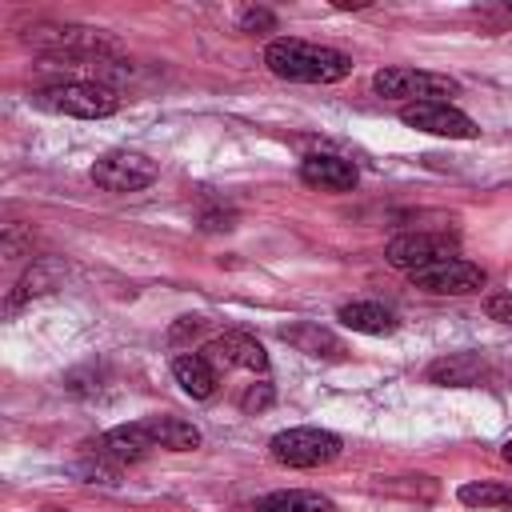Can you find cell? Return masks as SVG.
Returning a JSON list of instances; mask_svg holds the SVG:
<instances>
[{
  "instance_id": "cell-1",
  "label": "cell",
  "mask_w": 512,
  "mask_h": 512,
  "mask_svg": "<svg viewBox=\"0 0 512 512\" xmlns=\"http://www.w3.org/2000/svg\"><path fill=\"white\" fill-rule=\"evenodd\" d=\"M264 64L272 76L292 80V84H336L352 72V60L328 44H312V40H272L264 48Z\"/></svg>"
},
{
  "instance_id": "cell-2",
  "label": "cell",
  "mask_w": 512,
  "mask_h": 512,
  "mask_svg": "<svg viewBox=\"0 0 512 512\" xmlns=\"http://www.w3.org/2000/svg\"><path fill=\"white\" fill-rule=\"evenodd\" d=\"M32 104L56 116H76V120H104L120 108V96L108 84H92V80H64V84H48L40 92H32Z\"/></svg>"
},
{
  "instance_id": "cell-3",
  "label": "cell",
  "mask_w": 512,
  "mask_h": 512,
  "mask_svg": "<svg viewBox=\"0 0 512 512\" xmlns=\"http://www.w3.org/2000/svg\"><path fill=\"white\" fill-rule=\"evenodd\" d=\"M268 452L284 468H320L340 456V436L324 428H284L268 440Z\"/></svg>"
},
{
  "instance_id": "cell-4",
  "label": "cell",
  "mask_w": 512,
  "mask_h": 512,
  "mask_svg": "<svg viewBox=\"0 0 512 512\" xmlns=\"http://www.w3.org/2000/svg\"><path fill=\"white\" fill-rule=\"evenodd\" d=\"M372 88L388 100H408V104H424V100H440L456 92L452 76L440 72H424V68H380L372 76Z\"/></svg>"
},
{
  "instance_id": "cell-5",
  "label": "cell",
  "mask_w": 512,
  "mask_h": 512,
  "mask_svg": "<svg viewBox=\"0 0 512 512\" xmlns=\"http://www.w3.org/2000/svg\"><path fill=\"white\" fill-rule=\"evenodd\" d=\"M160 176L156 160H148L144 152H132V148H120V152H108L92 164V180L96 188L104 192H140L148 188L152 180Z\"/></svg>"
},
{
  "instance_id": "cell-6",
  "label": "cell",
  "mask_w": 512,
  "mask_h": 512,
  "mask_svg": "<svg viewBox=\"0 0 512 512\" xmlns=\"http://www.w3.org/2000/svg\"><path fill=\"white\" fill-rule=\"evenodd\" d=\"M452 256H456V240L444 232H404V236L388 240V248H384V260L408 276L420 268H432L440 260H452Z\"/></svg>"
},
{
  "instance_id": "cell-7",
  "label": "cell",
  "mask_w": 512,
  "mask_h": 512,
  "mask_svg": "<svg viewBox=\"0 0 512 512\" xmlns=\"http://www.w3.org/2000/svg\"><path fill=\"white\" fill-rule=\"evenodd\" d=\"M400 120L416 132L428 136H448V140H476L480 128L472 124V116H464L460 108H452L448 100H424V104H404Z\"/></svg>"
},
{
  "instance_id": "cell-8",
  "label": "cell",
  "mask_w": 512,
  "mask_h": 512,
  "mask_svg": "<svg viewBox=\"0 0 512 512\" xmlns=\"http://www.w3.org/2000/svg\"><path fill=\"white\" fill-rule=\"evenodd\" d=\"M412 284L424 288V292H432V296H468V292H480L488 284V276H484L480 264L452 256V260H440L432 268L412 272Z\"/></svg>"
},
{
  "instance_id": "cell-9",
  "label": "cell",
  "mask_w": 512,
  "mask_h": 512,
  "mask_svg": "<svg viewBox=\"0 0 512 512\" xmlns=\"http://www.w3.org/2000/svg\"><path fill=\"white\" fill-rule=\"evenodd\" d=\"M204 356L212 360V368H244V372H268V352L256 336L248 332H224L216 340L204 344Z\"/></svg>"
},
{
  "instance_id": "cell-10",
  "label": "cell",
  "mask_w": 512,
  "mask_h": 512,
  "mask_svg": "<svg viewBox=\"0 0 512 512\" xmlns=\"http://www.w3.org/2000/svg\"><path fill=\"white\" fill-rule=\"evenodd\" d=\"M300 180L308 188H320V192H352L360 172L352 160L344 156H332V152H312L300 160Z\"/></svg>"
},
{
  "instance_id": "cell-11",
  "label": "cell",
  "mask_w": 512,
  "mask_h": 512,
  "mask_svg": "<svg viewBox=\"0 0 512 512\" xmlns=\"http://www.w3.org/2000/svg\"><path fill=\"white\" fill-rule=\"evenodd\" d=\"M152 448H156V444H152V436L144 432V420L120 424V428H112V432H104V436L96 440V456H100V460H112L116 468L144 460Z\"/></svg>"
},
{
  "instance_id": "cell-12",
  "label": "cell",
  "mask_w": 512,
  "mask_h": 512,
  "mask_svg": "<svg viewBox=\"0 0 512 512\" xmlns=\"http://www.w3.org/2000/svg\"><path fill=\"white\" fill-rule=\"evenodd\" d=\"M172 376H176V384H180L192 400H208V396L216 392V384H220V372L212 368V360H208L204 352H184V356H176V360H172Z\"/></svg>"
},
{
  "instance_id": "cell-13",
  "label": "cell",
  "mask_w": 512,
  "mask_h": 512,
  "mask_svg": "<svg viewBox=\"0 0 512 512\" xmlns=\"http://www.w3.org/2000/svg\"><path fill=\"white\" fill-rule=\"evenodd\" d=\"M336 320H340L344 328H352V332H368V336H388V332H396V316H392L384 304H376V300L344 304V308L336 312Z\"/></svg>"
},
{
  "instance_id": "cell-14",
  "label": "cell",
  "mask_w": 512,
  "mask_h": 512,
  "mask_svg": "<svg viewBox=\"0 0 512 512\" xmlns=\"http://www.w3.org/2000/svg\"><path fill=\"white\" fill-rule=\"evenodd\" d=\"M144 432L152 436L156 448H168V452H192L200 444V428L176 416H144Z\"/></svg>"
},
{
  "instance_id": "cell-15",
  "label": "cell",
  "mask_w": 512,
  "mask_h": 512,
  "mask_svg": "<svg viewBox=\"0 0 512 512\" xmlns=\"http://www.w3.org/2000/svg\"><path fill=\"white\" fill-rule=\"evenodd\" d=\"M252 512H336V504L320 492L308 488H288V492H268L256 500Z\"/></svg>"
},
{
  "instance_id": "cell-16",
  "label": "cell",
  "mask_w": 512,
  "mask_h": 512,
  "mask_svg": "<svg viewBox=\"0 0 512 512\" xmlns=\"http://www.w3.org/2000/svg\"><path fill=\"white\" fill-rule=\"evenodd\" d=\"M296 352H304V356H340L344 352V344L328 332V328H320V324H292V328H284L280 332Z\"/></svg>"
},
{
  "instance_id": "cell-17",
  "label": "cell",
  "mask_w": 512,
  "mask_h": 512,
  "mask_svg": "<svg viewBox=\"0 0 512 512\" xmlns=\"http://www.w3.org/2000/svg\"><path fill=\"white\" fill-rule=\"evenodd\" d=\"M480 376H484V364H480V356H472V352L444 356V360H436V364L428 368V380H436V384H456V388L480 384Z\"/></svg>"
},
{
  "instance_id": "cell-18",
  "label": "cell",
  "mask_w": 512,
  "mask_h": 512,
  "mask_svg": "<svg viewBox=\"0 0 512 512\" xmlns=\"http://www.w3.org/2000/svg\"><path fill=\"white\" fill-rule=\"evenodd\" d=\"M456 496H460V504H468V508H512V484H496V480L464 484Z\"/></svg>"
},
{
  "instance_id": "cell-19",
  "label": "cell",
  "mask_w": 512,
  "mask_h": 512,
  "mask_svg": "<svg viewBox=\"0 0 512 512\" xmlns=\"http://www.w3.org/2000/svg\"><path fill=\"white\" fill-rule=\"evenodd\" d=\"M56 284V268L52 264H32L24 276H20V284H16V292L8 296V312H16L20 304H28L32 296H40V292H48Z\"/></svg>"
},
{
  "instance_id": "cell-20",
  "label": "cell",
  "mask_w": 512,
  "mask_h": 512,
  "mask_svg": "<svg viewBox=\"0 0 512 512\" xmlns=\"http://www.w3.org/2000/svg\"><path fill=\"white\" fill-rule=\"evenodd\" d=\"M272 400H276L272 384H268V380H260V384H248V392L240 396V408H244L248 416H256V412H264V408H268Z\"/></svg>"
},
{
  "instance_id": "cell-21",
  "label": "cell",
  "mask_w": 512,
  "mask_h": 512,
  "mask_svg": "<svg viewBox=\"0 0 512 512\" xmlns=\"http://www.w3.org/2000/svg\"><path fill=\"white\" fill-rule=\"evenodd\" d=\"M276 28V16L268 8H244L240 12V32H272Z\"/></svg>"
},
{
  "instance_id": "cell-22",
  "label": "cell",
  "mask_w": 512,
  "mask_h": 512,
  "mask_svg": "<svg viewBox=\"0 0 512 512\" xmlns=\"http://www.w3.org/2000/svg\"><path fill=\"white\" fill-rule=\"evenodd\" d=\"M484 312H488L492 320H500V324H512V292H492V296L484 300Z\"/></svg>"
},
{
  "instance_id": "cell-23",
  "label": "cell",
  "mask_w": 512,
  "mask_h": 512,
  "mask_svg": "<svg viewBox=\"0 0 512 512\" xmlns=\"http://www.w3.org/2000/svg\"><path fill=\"white\" fill-rule=\"evenodd\" d=\"M504 460H508V464H512V440H508V444H504Z\"/></svg>"
},
{
  "instance_id": "cell-24",
  "label": "cell",
  "mask_w": 512,
  "mask_h": 512,
  "mask_svg": "<svg viewBox=\"0 0 512 512\" xmlns=\"http://www.w3.org/2000/svg\"><path fill=\"white\" fill-rule=\"evenodd\" d=\"M44 512H60V508H44Z\"/></svg>"
}]
</instances>
